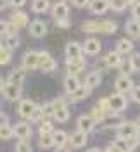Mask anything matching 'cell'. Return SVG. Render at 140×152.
Returning <instances> with one entry per match:
<instances>
[{"instance_id":"cell-1","label":"cell","mask_w":140,"mask_h":152,"mask_svg":"<svg viewBox=\"0 0 140 152\" xmlns=\"http://www.w3.org/2000/svg\"><path fill=\"white\" fill-rule=\"evenodd\" d=\"M118 29V24L114 21H85L81 24L83 33H107L111 35Z\"/></svg>"},{"instance_id":"cell-2","label":"cell","mask_w":140,"mask_h":152,"mask_svg":"<svg viewBox=\"0 0 140 152\" xmlns=\"http://www.w3.org/2000/svg\"><path fill=\"white\" fill-rule=\"evenodd\" d=\"M52 105H54V119L57 123H66L69 119V109H67V104L62 97H57L52 100Z\"/></svg>"},{"instance_id":"cell-3","label":"cell","mask_w":140,"mask_h":152,"mask_svg":"<svg viewBox=\"0 0 140 152\" xmlns=\"http://www.w3.org/2000/svg\"><path fill=\"white\" fill-rule=\"evenodd\" d=\"M85 67H86V61L83 57H75V59H69L66 57V69H67V75H80L83 73Z\"/></svg>"},{"instance_id":"cell-4","label":"cell","mask_w":140,"mask_h":152,"mask_svg":"<svg viewBox=\"0 0 140 152\" xmlns=\"http://www.w3.org/2000/svg\"><path fill=\"white\" fill-rule=\"evenodd\" d=\"M38 67L43 73H54L57 69V61L50 56L48 52H40V61H38Z\"/></svg>"},{"instance_id":"cell-5","label":"cell","mask_w":140,"mask_h":152,"mask_svg":"<svg viewBox=\"0 0 140 152\" xmlns=\"http://www.w3.org/2000/svg\"><path fill=\"white\" fill-rule=\"evenodd\" d=\"M109 102H111V109L112 113H123L126 107H128V100H126V95L125 94H112L109 97Z\"/></svg>"},{"instance_id":"cell-6","label":"cell","mask_w":140,"mask_h":152,"mask_svg":"<svg viewBox=\"0 0 140 152\" xmlns=\"http://www.w3.org/2000/svg\"><path fill=\"white\" fill-rule=\"evenodd\" d=\"M2 94H4V97L7 100L14 102V100H18L19 97H21V85L7 81V83H4V86H2Z\"/></svg>"},{"instance_id":"cell-7","label":"cell","mask_w":140,"mask_h":152,"mask_svg":"<svg viewBox=\"0 0 140 152\" xmlns=\"http://www.w3.org/2000/svg\"><path fill=\"white\" fill-rule=\"evenodd\" d=\"M114 88H116V92L118 94H130L131 90H133V81H131L130 76L126 75H121L116 78V81H114Z\"/></svg>"},{"instance_id":"cell-8","label":"cell","mask_w":140,"mask_h":152,"mask_svg":"<svg viewBox=\"0 0 140 152\" xmlns=\"http://www.w3.org/2000/svg\"><path fill=\"white\" fill-rule=\"evenodd\" d=\"M29 35L33 38H43L47 35V31H48V28H47V23L45 21H42V19H35L33 23H29Z\"/></svg>"},{"instance_id":"cell-9","label":"cell","mask_w":140,"mask_h":152,"mask_svg":"<svg viewBox=\"0 0 140 152\" xmlns=\"http://www.w3.org/2000/svg\"><path fill=\"white\" fill-rule=\"evenodd\" d=\"M137 133V123L131 121H123L118 128H116V137H123V138H131Z\"/></svg>"},{"instance_id":"cell-10","label":"cell","mask_w":140,"mask_h":152,"mask_svg":"<svg viewBox=\"0 0 140 152\" xmlns=\"http://www.w3.org/2000/svg\"><path fill=\"white\" fill-rule=\"evenodd\" d=\"M38 61H40V52L28 50V52L23 56V67H24L26 71L37 69V67H38Z\"/></svg>"},{"instance_id":"cell-11","label":"cell","mask_w":140,"mask_h":152,"mask_svg":"<svg viewBox=\"0 0 140 152\" xmlns=\"http://www.w3.org/2000/svg\"><path fill=\"white\" fill-rule=\"evenodd\" d=\"M88 142V133L81 132V130H76L75 133H71V137H69V145L73 147V149H81L85 147Z\"/></svg>"},{"instance_id":"cell-12","label":"cell","mask_w":140,"mask_h":152,"mask_svg":"<svg viewBox=\"0 0 140 152\" xmlns=\"http://www.w3.org/2000/svg\"><path fill=\"white\" fill-rule=\"evenodd\" d=\"M12 128H14V135H16L18 138H21V140H28L29 137H31V133H33V130H31L29 123H24V121L16 123Z\"/></svg>"},{"instance_id":"cell-13","label":"cell","mask_w":140,"mask_h":152,"mask_svg":"<svg viewBox=\"0 0 140 152\" xmlns=\"http://www.w3.org/2000/svg\"><path fill=\"white\" fill-rule=\"evenodd\" d=\"M90 10H92L93 14H104V12H107L109 7H111V0H90Z\"/></svg>"},{"instance_id":"cell-14","label":"cell","mask_w":140,"mask_h":152,"mask_svg":"<svg viewBox=\"0 0 140 152\" xmlns=\"http://www.w3.org/2000/svg\"><path fill=\"white\" fill-rule=\"evenodd\" d=\"M95 121H93V118L88 114V116H80L78 118V130H81L85 133H90L95 130Z\"/></svg>"},{"instance_id":"cell-15","label":"cell","mask_w":140,"mask_h":152,"mask_svg":"<svg viewBox=\"0 0 140 152\" xmlns=\"http://www.w3.org/2000/svg\"><path fill=\"white\" fill-rule=\"evenodd\" d=\"M10 24H12V28L16 29V31L24 28L28 24V14H24V12H14L10 16Z\"/></svg>"},{"instance_id":"cell-16","label":"cell","mask_w":140,"mask_h":152,"mask_svg":"<svg viewBox=\"0 0 140 152\" xmlns=\"http://www.w3.org/2000/svg\"><path fill=\"white\" fill-rule=\"evenodd\" d=\"M104 64L106 67H119L123 64V57L119 52H107V56L104 57Z\"/></svg>"},{"instance_id":"cell-17","label":"cell","mask_w":140,"mask_h":152,"mask_svg":"<svg viewBox=\"0 0 140 152\" xmlns=\"http://www.w3.org/2000/svg\"><path fill=\"white\" fill-rule=\"evenodd\" d=\"M100 48H102V45H100V42L97 38H88L83 45V52L88 54V56H97L100 52Z\"/></svg>"},{"instance_id":"cell-18","label":"cell","mask_w":140,"mask_h":152,"mask_svg":"<svg viewBox=\"0 0 140 152\" xmlns=\"http://www.w3.org/2000/svg\"><path fill=\"white\" fill-rule=\"evenodd\" d=\"M81 86V83H80V80H78V76L76 75H67L64 78V90L66 94H73V92H76L78 88Z\"/></svg>"},{"instance_id":"cell-19","label":"cell","mask_w":140,"mask_h":152,"mask_svg":"<svg viewBox=\"0 0 140 152\" xmlns=\"http://www.w3.org/2000/svg\"><path fill=\"white\" fill-rule=\"evenodd\" d=\"M66 52V57H69V59H75V57H81L83 56V47L78 43V42H69L64 48Z\"/></svg>"},{"instance_id":"cell-20","label":"cell","mask_w":140,"mask_h":152,"mask_svg":"<svg viewBox=\"0 0 140 152\" xmlns=\"http://www.w3.org/2000/svg\"><path fill=\"white\" fill-rule=\"evenodd\" d=\"M35 107H37V104L33 102V100H21L19 102V105H18V113H19V116H23V118H29L31 116V113L35 111Z\"/></svg>"},{"instance_id":"cell-21","label":"cell","mask_w":140,"mask_h":152,"mask_svg":"<svg viewBox=\"0 0 140 152\" xmlns=\"http://www.w3.org/2000/svg\"><path fill=\"white\" fill-rule=\"evenodd\" d=\"M125 28H126V33L131 38H140V19H135V18L128 19Z\"/></svg>"},{"instance_id":"cell-22","label":"cell","mask_w":140,"mask_h":152,"mask_svg":"<svg viewBox=\"0 0 140 152\" xmlns=\"http://www.w3.org/2000/svg\"><path fill=\"white\" fill-rule=\"evenodd\" d=\"M90 92H92V88H90V86H86V85L83 83V85L80 86L76 92L69 94V100H73V102H80V100H85V99L90 95Z\"/></svg>"},{"instance_id":"cell-23","label":"cell","mask_w":140,"mask_h":152,"mask_svg":"<svg viewBox=\"0 0 140 152\" xmlns=\"http://www.w3.org/2000/svg\"><path fill=\"white\" fill-rule=\"evenodd\" d=\"M131 50H133V42H131V40H128V38L118 40V43H116V52H119L121 56H126V54H130Z\"/></svg>"},{"instance_id":"cell-24","label":"cell","mask_w":140,"mask_h":152,"mask_svg":"<svg viewBox=\"0 0 140 152\" xmlns=\"http://www.w3.org/2000/svg\"><path fill=\"white\" fill-rule=\"evenodd\" d=\"M67 14H69V7H67V4H64V2H57L56 5L52 7V16L56 19L67 18Z\"/></svg>"},{"instance_id":"cell-25","label":"cell","mask_w":140,"mask_h":152,"mask_svg":"<svg viewBox=\"0 0 140 152\" xmlns=\"http://www.w3.org/2000/svg\"><path fill=\"white\" fill-rule=\"evenodd\" d=\"M102 83V76L99 71H92V73H88L86 78H85V85L90 86V88H95V86H99Z\"/></svg>"},{"instance_id":"cell-26","label":"cell","mask_w":140,"mask_h":152,"mask_svg":"<svg viewBox=\"0 0 140 152\" xmlns=\"http://www.w3.org/2000/svg\"><path fill=\"white\" fill-rule=\"evenodd\" d=\"M24 78H26V69H24V67H16V69L10 73L9 81L10 83H18V85H21V83L24 81Z\"/></svg>"},{"instance_id":"cell-27","label":"cell","mask_w":140,"mask_h":152,"mask_svg":"<svg viewBox=\"0 0 140 152\" xmlns=\"http://www.w3.org/2000/svg\"><path fill=\"white\" fill-rule=\"evenodd\" d=\"M10 59H12V50H10L5 43H2V42H0V66L9 64Z\"/></svg>"},{"instance_id":"cell-28","label":"cell","mask_w":140,"mask_h":152,"mask_svg":"<svg viewBox=\"0 0 140 152\" xmlns=\"http://www.w3.org/2000/svg\"><path fill=\"white\" fill-rule=\"evenodd\" d=\"M48 7H50L48 0H33V2H31V10L37 12V14H43V12H47Z\"/></svg>"},{"instance_id":"cell-29","label":"cell","mask_w":140,"mask_h":152,"mask_svg":"<svg viewBox=\"0 0 140 152\" xmlns=\"http://www.w3.org/2000/svg\"><path fill=\"white\" fill-rule=\"evenodd\" d=\"M52 137H54V142H56L57 147L69 143V137H67V133L62 132V130H54V132H52Z\"/></svg>"},{"instance_id":"cell-30","label":"cell","mask_w":140,"mask_h":152,"mask_svg":"<svg viewBox=\"0 0 140 152\" xmlns=\"http://www.w3.org/2000/svg\"><path fill=\"white\" fill-rule=\"evenodd\" d=\"M38 143H40V147H42V149H50V147H54V145H56L52 133H43V135H40Z\"/></svg>"},{"instance_id":"cell-31","label":"cell","mask_w":140,"mask_h":152,"mask_svg":"<svg viewBox=\"0 0 140 152\" xmlns=\"http://www.w3.org/2000/svg\"><path fill=\"white\" fill-rule=\"evenodd\" d=\"M112 145H114L116 149H119L121 152H131L130 151V143H128V138L116 137V138H114V142H112Z\"/></svg>"},{"instance_id":"cell-32","label":"cell","mask_w":140,"mask_h":152,"mask_svg":"<svg viewBox=\"0 0 140 152\" xmlns=\"http://www.w3.org/2000/svg\"><path fill=\"white\" fill-rule=\"evenodd\" d=\"M14 137V128L9 123L0 126V140H10Z\"/></svg>"},{"instance_id":"cell-33","label":"cell","mask_w":140,"mask_h":152,"mask_svg":"<svg viewBox=\"0 0 140 152\" xmlns=\"http://www.w3.org/2000/svg\"><path fill=\"white\" fill-rule=\"evenodd\" d=\"M90 116L93 118V121H95V123H104V119L107 118V116H106V113H104V111L100 109V107H99V105H95V107L92 109Z\"/></svg>"},{"instance_id":"cell-34","label":"cell","mask_w":140,"mask_h":152,"mask_svg":"<svg viewBox=\"0 0 140 152\" xmlns=\"http://www.w3.org/2000/svg\"><path fill=\"white\" fill-rule=\"evenodd\" d=\"M97 105L102 109L104 113H106V116H111L112 114V109H111V102H109V97H102V99H99V102H97Z\"/></svg>"},{"instance_id":"cell-35","label":"cell","mask_w":140,"mask_h":152,"mask_svg":"<svg viewBox=\"0 0 140 152\" xmlns=\"http://www.w3.org/2000/svg\"><path fill=\"white\" fill-rule=\"evenodd\" d=\"M4 43H5V45L10 48V50H14V48H18V47H19V37L16 35V33H12V35H7Z\"/></svg>"},{"instance_id":"cell-36","label":"cell","mask_w":140,"mask_h":152,"mask_svg":"<svg viewBox=\"0 0 140 152\" xmlns=\"http://www.w3.org/2000/svg\"><path fill=\"white\" fill-rule=\"evenodd\" d=\"M12 33H18L12 28V24L5 23V21H0V37H7V35H12Z\"/></svg>"},{"instance_id":"cell-37","label":"cell","mask_w":140,"mask_h":152,"mask_svg":"<svg viewBox=\"0 0 140 152\" xmlns=\"http://www.w3.org/2000/svg\"><path fill=\"white\" fill-rule=\"evenodd\" d=\"M28 119L31 121V123H40V121L43 119V113H42V105H37V107H35V111L31 113V116H29Z\"/></svg>"},{"instance_id":"cell-38","label":"cell","mask_w":140,"mask_h":152,"mask_svg":"<svg viewBox=\"0 0 140 152\" xmlns=\"http://www.w3.org/2000/svg\"><path fill=\"white\" fill-rule=\"evenodd\" d=\"M130 69L135 73H140V54H131L130 56Z\"/></svg>"},{"instance_id":"cell-39","label":"cell","mask_w":140,"mask_h":152,"mask_svg":"<svg viewBox=\"0 0 140 152\" xmlns=\"http://www.w3.org/2000/svg\"><path fill=\"white\" fill-rule=\"evenodd\" d=\"M42 113H43V119L54 118V105H52V102H45L42 105Z\"/></svg>"},{"instance_id":"cell-40","label":"cell","mask_w":140,"mask_h":152,"mask_svg":"<svg viewBox=\"0 0 140 152\" xmlns=\"http://www.w3.org/2000/svg\"><path fill=\"white\" fill-rule=\"evenodd\" d=\"M38 132H40V135H43V133H52L54 132V126H52V123H50L48 119H43V121L40 123Z\"/></svg>"},{"instance_id":"cell-41","label":"cell","mask_w":140,"mask_h":152,"mask_svg":"<svg viewBox=\"0 0 140 152\" xmlns=\"http://www.w3.org/2000/svg\"><path fill=\"white\" fill-rule=\"evenodd\" d=\"M16 152H31V145H29L28 140H21L19 138L18 143H16Z\"/></svg>"},{"instance_id":"cell-42","label":"cell","mask_w":140,"mask_h":152,"mask_svg":"<svg viewBox=\"0 0 140 152\" xmlns=\"http://www.w3.org/2000/svg\"><path fill=\"white\" fill-rule=\"evenodd\" d=\"M111 9L116 12H123L126 9V4H125V0H111Z\"/></svg>"},{"instance_id":"cell-43","label":"cell","mask_w":140,"mask_h":152,"mask_svg":"<svg viewBox=\"0 0 140 152\" xmlns=\"http://www.w3.org/2000/svg\"><path fill=\"white\" fill-rule=\"evenodd\" d=\"M56 26L57 28H61V29H67V28H71V21H69L67 18L56 19Z\"/></svg>"},{"instance_id":"cell-44","label":"cell","mask_w":140,"mask_h":152,"mask_svg":"<svg viewBox=\"0 0 140 152\" xmlns=\"http://www.w3.org/2000/svg\"><path fill=\"white\" fill-rule=\"evenodd\" d=\"M130 97L137 104H140V86H133V90L130 92Z\"/></svg>"},{"instance_id":"cell-45","label":"cell","mask_w":140,"mask_h":152,"mask_svg":"<svg viewBox=\"0 0 140 152\" xmlns=\"http://www.w3.org/2000/svg\"><path fill=\"white\" fill-rule=\"evenodd\" d=\"M131 16L135 19H140V2H135L131 7Z\"/></svg>"},{"instance_id":"cell-46","label":"cell","mask_w":140,"mask_h":152,"mask_svg":"<svg viewBox=\"0 0 140 152\" xmlns=\"http://www.w3.org/2000/svg\"><path fill=\"white\" fill-rule=\"evenodd\" d=\"M75 7H86L90 4V0H71Z\"/></svg>"},{"instance_id":"cell-47","label":"cell","mask_w":140,"mask_h":152,"mask_svg":"<svg viewBox=\"0 0 140 152\" xmlns=\"http://www.w3.org/2000/svg\"><path fill=\"white\" fill-rule=\"evenodd\" d=\"M9 4L12 5V7H16V9H19V7H23V5L26 4V0H9Z\"/></svg>"},{"instance_id":"cell-48","label":"cell","mask_w":140,"mask_h":152,"mask_svg":"<svg viewBox=\"0 0 140 152\" xmlns=\"http://www.w3.org/2000/svg\"><path fill=\"white\" fill-rule=\"evenodd\" d=\"M7 123H9V118H7V114L0 111V126H2V124H7Z\"/></svg>"},{"instance_id":"cell-49","label":"cell","mask_w":140,"mask_h":152,"mask_svg":"<svg viewBox=\"0 0 140 152\" xmlns=\"http://www.w3.org/2000/svg\"><path fill=\"white\" fill-rule=\"evenodd\" d=\"M56 152H71V147H69V143H66V145H61V147H57Z\"/></svg>"},{"instance_id":"cell-50","label":"cell","mask_w":140,"mask_h":152,"mask_svg":"<svg viewBox=\"0 0 140 152\" xmlns=\"http://www.w3.org/2000/svg\"><path fill=\"white\" fill-rule=\"evenodd\" d=\"M104 152H121V151H119V149H116L114 145H109V147H107V149H106Z\"/></svg>"},{"instance_id":"cell-51","label":"cell","mask_w":140,"mask_h":152,"mask_svg":"<svg viewBox=\"0 0 140 152\" xmlns=\"http://www.w3.org/2000/svg\"><path fill=\"white\" fill-rule=\"evenodd\" d=\"M7 5H9V0H0V10H4Z\"/></svg>"},{"instance_id":"cell-52","label":"cell","mask_w":140,"mask_h":152,"mask_svg":"<svg viewBox=\"0 0 140 152\" xmlns=\"http://www.w3.org/2000/svg\"><path fill=\"white\" fill-rule=\"evenodd\" d=\"M86 152H104V151H100L99 147H92V149H88Z\"/></svg>"},{"instance_id":"cell-53","label":"cell","mask_w":140,"mask_h":152,"mask_svg":"<svg viewBox=\"0 0 140 152\" xmlns=\"http://www.w3.org/2000/svg\"><path fill=\"white\" fill-rule=\"evenodd\" d=\"M135 2H139V0H125V4H126V5H133Z\"/></svg>"},{"instance_id":"cell-54","label":"cell","mask_w":140,"mask_h":152,"mask_svg":"<svg viewBox=\"0 0 140 152\" xmlns=\"http://www.w3.org/2000/svg\"><path fill=\"white\" fill-rule=\"evenodd\" d=\"M135 137L140 140V124H137V133H135Z\"/></svg>"},{"instance_id":"cell-55","label":"cell","mask_w":140,"mask_h":152,"mask_svg":"<svg viewBox=\"0 0 140 152\" xmlns=\"http://www.w3.org/2000/svg\"><path fill=\"white\" fill-rule=\"evenodd\" d=\"M2 86H4V80H2V76H0V90H2Z\"/></svg>"},{"instance_id":"cell-56","label":"cell","mask_w":140,"mask_h":152,"mask_svg":"<svg viewBox=\"0 0 140 152\" xmlns=\"http://www.w3.org/2000/svg\"><path fill=\"white\" fill-rule=\"evenodd\" d=\"M137 124H140V118H139V121H137Z\"/></svg>"}]
</instances>
